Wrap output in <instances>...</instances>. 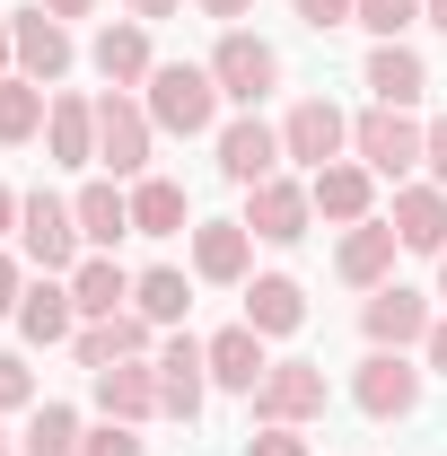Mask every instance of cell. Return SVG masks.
<instances>
[{"instance_id":"cell-23","label":"cell","mask_w":447,"mask_h":456,"mask_svg":"<svg viewBox=\"0 0 447 456\" xmlns=\"http://www.w3.org/2000/svg\"><path fill=\"white\" fill-rule=\"evenodd\" d=\"M394 237L403 255H447V184H394Z\"/></svg>"},{"instance_id":"cell-9","label":"cell","mask_w":447,"mask_h":456,"mask_svg":"<svg viewBox=\"0 0 447 456\" xmlns=\"http://www.w3.org/2000/svg\"><path fill=\"white\" fill-rule=\"evenodd\" d=\"M255 421H289V430H307V421H325V403H334V387H325V369L316 360H272L264 369V387H255Z\"/></svg>"},{"instance_id":"cell-6","label":"cell","mask_w":447,"mask_h":456,"mask_svg":"<svg viewBox=\"0 0 447 456\" xmlns=\"http://www.w3.org/2000/svg\"><path fill=\"white\" fill-rule=\"evenodd\" d=\"M211 79H220V97L228 106H264V97H272L280 88V53L272 45H264V36H255V27H220V45H211Z\"/></svg>"},{"instance_id":"cell-3","label":"cell","mask_w":447,"mask_h":456,"mask_svg":"<svg viewBox=\"0 0 447 456\" xmlns=\"http://www.w3.org/2000/svg\"><path fill=\"white\" fill-rule=\"evenodd\" d=\"M150 150H158V123L141 106V88H106L97 97V167L114 184H141L150 175Z\"/></svg>"},{"instance_id":"cell-21","label":"cell","mask_w":447,"mask_h":456,"mask_svg":"<svg viewBox=\"0 0 447 456\" xmlns=\"http://www.w3.org/2000/svg\"><path fill=\"white\" fill-rule=\"evenodd\" d=\"M45 150H53V167H97V97H79V88H53Z\"/></svg>"},{"instance_id":"cell-17","label":"cell","mask_w":447,"mask_h":456,"mask_svg":"<svg viewBox=\"0 0 447 456\" xmlns=\"http://www.w3.org/2000/svg\"><path fill=\"white\" fill-rule=\"evenodd\" d=\"M9 325H18V342H36V351L70 342V334H79V298H70V281H61V273H36Z\"/></svg>"},{"instance_id":"cell-8","label":"cell","mask_w":447,"mask_h":456,"mask_svg":"<svg viewBox=\"0 0 447 456\" xmlns=\"http://www.w3.org/2000/svg\"><path fill=\"white\" fill-rule=\"evenodd\" d=\"M202 403H211V342L167 325V342H158V412L167 421H202Z\"/></svg>"},{"instance_id":"cell-38","label":"cell","mask_w":447,"mask_h":456,"mask_svg":"<svg viewBox=\"0 0 447 456\" xmlns=\"http://www.w3.org/2000/svg\"><path fill=\"white\" fill-rule=\"evenodd\" d=\"M421 167H430V184H447V114H430V150H421Z\"/></svg>"},{"instance_id":"cell-28","label":"cell","mask_w":447,"mask_h":456,"mask_svg":"<svg viewBox=\"0 0 447 456\" xmlns=\"http://www.w3.org/2000/svg\"><path fill=\"white\" fill-rule=\"evenodd\" d=\"M70 298H79V325H97V316H114V307H132V273H123L114 255H79Z\"/></svg>"},{"instance_id":"cell-43","label":"cell","mask_w":447,"mask_h":456,"mask_svg":"<svg viewBox=\"0 0 447 456\" xmlns=\"http://www.w3.org/2000/svg\"><path fill=\"white\" fill-rule=\"evenodd\" d=\"M9 70H18V27L0 18V79H9Z\"/></svg>"},{"instance_id":"cell-13","label":"cell","mask_w":447,"mask_h":456,"mask_svg":"<svg viewBox=\"0 0 447 456\" xmlns=\"http://www.w3.org/2000/svg\"><path fill=\"white\" fill-rule=\"evenodd\" d=\"M9 27H18V70L36 79V88H53L61 70L79 61V45H70V27H61L45 0H27V9H9Z\"/></svg>"},{"instance_id":"cell-41","label":"cell","mask_w":447,"mask_h":456,"mask_svg":"<svg viewBox=\"0 0 447 456\" xmlns=\"http://www.w3.org/2000/svg\"><path fill=\"white\" fill-rule=\"evenodd\" d=\"M193 9H202V18H220V27H237V18H246L255 0H193Z\"/></svg>"},{"instance_id":"cell-11","label":"cell","mask_w":447,"mask_h":456,"mask_svg":"<svg viewBox=\"0 0 447 456\" xmlns=\"http://www.w3.org/2000/svg\"><path fill=\"white\" fill-rule=\"evenodd\" d=\"M70 360H79L88 378L114 369V360H158V325H150L141 307H114V316H97V325L70 334Z\"/></svg>"},{"instance_id":"cell-32","label":"cell","mask_w":447,"mask_h":456,"mask_svg":"<svg viewBox=\"0 0 447 456\" xmlns=\"http://www.w3.org/2000/svg\"><path fill=\"white\" fill-rule=\"evenodd\" d=\"M351 27H369L378 45H403L412 27H421V0H360V18Z\"/></svg>"},{"instance_id":"cell-19","label":"cell","mask_w":447,"mask_h":456,"mask_svg":"<svg viewBox=\"0 0 447 456\" xmlns=\"http://www.w3.org/2000/svg\"><path fill=\"white\" fill-rule=\"evenodd\" d=\"M88 61H97V79H106V88H150V70H158V53H150V27H141V18H114V27H97Z\"/></svg>"},{"instance_id":"cell-36","label":"cell","mask_w":447,"mask_h":456,"mask_svg":"<svg viewBox=\"0 0 447 456\" xmlns=\"http://www.w3.org/2000/svg\"><path fill=\"white\" fill-rule=\"evenodd\" d=\"M289 9H298V27H316V36H334V27L360 18V0H289Z\"/></svg>"},{"instance_id":"cell-16","label":"cell","mask_w":447,"mask_h":456,"mask_svg":"<svg viewBox=\"0 0 447 456\" xmlns=\"http://www.w3.org/2000/svg\"><path fill=\"white\" fill-rule=\"evenodd\" d=\"M211 150H220V175H228V184H264V175H280V132L264 123V114L220 123V132H211Z\"/></svg>"},{"instance_id":"cell-15","label":"cell","mask_w":447,"mask_h":456,"mask_svg":"<svg viewBox=\"0 0 447 456\" xmlns=\"http://www.w3.org/2000/svg\"><path fill=\"white\" fill-rule=\"evenodd\" d=\"M307 202H316V220L360 228V220H378V175L360 167V159H334V167L307 175Z\"/></svg>"},{"instance_id":"cell-46","label":"cell","mask_w":447,"mask_h":456,"mask_svg":"<svg viewBox=\"0 0 447 456\" xmlns=\"http://www.w3.org/2000/svg\"><path fill=\"white\" fill-rule=\"evenodd\" d=\"M439 298H447V255H439Z\"/></svg>"},{"instance_id":"cell-1","label":"cell","mask_w":447,"mask_h":456,"mask_svg":"<svg viewBox=\"0 0 447 456\" xmlns=\"http://www.w3.org/2000/svg\"><path fill=\"white\" fill-rule=\"evenodd\" d=\"M141 106H150V123L158 132H175V141H202V132H220V79H211V61H158L150 70V88H141Z\"/></svg>"},{"instance_id":"cell-42","label":"cell","mask_w":447,"mask_h":456,"mask_svg":"<svg viewBox=\"0 0 447 456\" xmlns=\"http://www.w3.org/2000/svg\"><path fill=\"white\" fill-rule=\"evenodd\" d=\"M45 9H53L61 27H70V18H97V0H45Z\"/></svg>"},{"instance_id":"cell-24","label":"cell","mask_w":447,"mask_h":456,"mask_svg":"<svg viewBox=\"0 0 447 456\" xmlns=\"http://www.w3.org/2000/svg\"><path fill=\"white\" fill-rule=\"evenodd\" d=\"M369 106H421L430 97V61L412 53V45H369Z\"/></svg>"},{"instance_id":"cell-5","label":"cell","mask_w":447,"mask_h":456,"mask_svg":"<svg viewBox=\"0 0 447 456\" xmlns=\"http://www.w3.org/2000/svg\"><path fill=\"white\" fill-rule=\"evenodd\" d=\"M421 387H430V369H421L412 351H369V360L351 369V403H360L369 421H412V412H421Z\"/></svg>"},{"instance_id":"cell-30","label":"cell","mask_w":447,"mask_h":456,"mask_svg":"<svg viewBox=\"0 0 447 456\" xmlns=\"http://www.w3.org/2000/svg\"><path fill=\"white\" fill-rule=\"evenodd\" d=\"M132 307H141L150 325H184V307H193V281H184L175 264H150V273H132Z\"/></svg>"},{"instance_id":"cell-20","label":"cell","mask_w":447,"mask_h":456,"mask_svg":"<svg viewBox=\"0 0 447 456\" xmlns=\"http://www.w3.org/2000/svg\"><path fill=\"white\" fill-rule=\"evenodd\" d=\"M97 412L106 421H158V360H114V369H97Z\"/></svg>"},{"instance_id":"cell-47","label":"cell","mask_w":447,"mask_h":456,"mask_svg":"<svg viewBox=\"0 0 447 456\" xmlns=\"http://www.w3.org/2000/svg\"><path fill=\"white\" fill-rule=\"evenodd\" d=\"M0 456H9V430H0Z\"/></svg>"},{"instance_id":"cell-2","label":"cell","mask_w":447,"mask_h":456,"mask_svg":"<svg viewBox=\"0 0 447 456\" xmlns=\"http://www.w3.org/2000/svg\"><path fill=\"white\" fill-rule=\"evenodd\" d=\"M421 150H430V123H412V106H360V114H351V159H360L369 175L412 184Z\"/></svg>"},{"instance_id":"cell-34","label":"cell","mask_w":447,"mask_h":456,"mask_svg":"<svg viewBox=\"0 0 447 456\" xmlns=\"http://www.w3.org/2000/svg\"><path fill=\"white\" fill-rule=\"evenodd\" d=\"M0 412H36V369L18 351H0Z\"/></svg>"},{"instance_id":"cell-35","label":"cell","mask_w":447,"mask_h":456,"mask_svg":"<svg viewBox=\"0 0 447 456\" xmlns=\"http://www.w3.org/2000/svg\"><path fill=\"white\" fill-rule=\"evenodd\" d=\"M79 456H150V448H141V430H132V421H97V430L79 439Z\"/></svg>"},{"instance_id":"cell-33","label":"cell","mask_w":447,"mask_h":456,"mask_svg":"<svg viewBox=\"0 0 447 456\" xmlns=\"http://www.w3.org/2000/svg\"><path fill=\"white\" fill-rule=\"evenodd\" d=\"M246 456H316V448H307V430H289V421H255V430H246Z\"/></svg>"},{"instance_id":"cell-44","label":"cell","mask_w":447,"mask_h":456,"mask_svg":"<svg viewBox=\"0 0 447 456\" xmlns=\"http://www.w3.org/2000/svg\"><path fill=\"white\" fill-rule=\"evenodd\" d=\"M18 202H27V193H9V184H0V237H18Z\"/></svg>"},{"instance_id":"cell-12","label":"cell","mask_w":447,"mask_h":456,"mask_svg":"<svg viewBox=\"0 0 447 456\" xmlns=\"http://www.w3.org/2000/svg\"><path fill=\"white\" fill-rule=\"evenodd\" d=\"M193 281H220V289H246L255 281V228L246 220H193Z\"/></svg>"},{"instance_id":"cell-37","label":"cell","mask_w":447,"mask_h":456,"mask_svg":"<svg viewBox=\"0 0 447 456\" xmlns=\"http://www.w3.org/2000/svg\"><path fill=\"white\" fill-rule=\"evenodd\" d=\"M18 298H27V264L0 246V316H18Z\"/></svg>"},{"instance_id":"cell-22","label":"cell","mask_w":447,"mask_h":456,"mask_svg":"<svg viewBox=\"0 0 447 456\" xmlns=\"http://www.w3.org/2000/svg\"><path fill=\"white\" fill-rule=\"evenodd\" d=\"M211 342V387H228V395H255L264 387V369H272V351H264V334L237 316V325H220V334H202Z\"/></svg>"},{"instance_id":"cell-18","label":"cell","mask_w":447,"mask_h":456,"mask_svg":"<svg viewBox=\"0 0 447 456\" xmlns=\"http://www.w3.org/2000/svg\"><path fill=\"white\" fill-rule=\"evenodd\" d=\"M394 255H403L394 220H360V228H342V246H334V273H342L351 289H386V281H394Z\"/></svg>"},{"instance_id":"cell-26","label":"cell","mask_w":447,"mask_h":456,"mask_svg":"<svg viewBox=\"0 0 447 456\" xmlns=\"http://www.w3.org/2000/svg\"><path fill=\"white\" fill-rule=\"evenodd\" d=\"M246 325L264 342L298 334V325H307V289L289 281V273H255V281H246Z\"/></svg>"},{"instance_id":"cell-4","label":"cell","mask_w":447,"mask_h":456,"mask_svg":"<svg viewBox=\"0 0 447 456\" xmlns=\"http://www.w3.org/2000/svg\"><path fill=\"white\" fill-rule=\"evenodd\" d=\"M18 255H27L36 273H61V281H70V273H79V255H88L79 211H70L61 193H45V184H36V193L18 202Z\"/></svg>"},{"instance_id":"cell-31","label":"cell","mask_w":447,"mask_h":456,"mask_svg":"<svg viewBox=\"0 0 447 456\" xmlns=\"http://www.w3.org/2000/svg\"><path fill=\"white\" fill-rule=\"evenodd\" d=\"M79 439H88V430H79V412H70V403H36V412H27L18 456H79Z\"/></svg>"},{"instance_id":"cell-45","label":"cell","mask_w":447,"mask_h":456,"mask_svg":"<svg viewBox=\"0 0 447 456\" xmlns=\"http://www.w3.org/2000/svg\"><path fill=\"white\" fill-rule=\"evenodd\" d=\"M421 18H430V27H439V36H447V0H421Z\"/></svg>"},{"instance_id":"cell-14","label":"cell","mask_w":447,"mask_h":456,"mask_svg":"<svg viewBox=\"0 0 447 456\" xmlns=\"http://www.w3.org/2000/svg\"><path fill=\"white\" fill-rule=\"evenodd\" d=\"M307 220H316V202H307L298 175H264V184H246V228H255L264 246H298Z\"/></svg>"},{"instance_id":"cell-27","label":"cell","mask_w":447,"mask_h":456,"mask_svg":"<svg viewBox=\"0 0 447 456\" xmlns=\"http://www.w3.org/2000/svg\"><path fill=\"white\" fill-rule=\"evenodd\" d=\"M193 228V202L175 175H141L132 184V237H184Z\"/></svg>"},{"instance_id":"cell-10","label":"cell","mask_w":447,"mask_h":456,"mask_svg":"<svg viewBox=\"0 0 447 456\" xmlns=\"http://www.w3.org/2000/svg\"><path fill=\"white\" fill-rule=\"evenodd\" d=\"M280 159H298L307 175L351 159V114H342L334 97H298V106L280 114Z\"/></svg>"},{"instance_id":"cell-25","label":"cell","mask_w":447,"mask_h":456,"mask_svg":"<svg viewBox=\"0 0 447 456\" xmlns=\"http://www.w3.org/2000/svg\"><path fill=\"white\" fill-rule=\"evenodd\" d=\"M70 211H79L88 255H114V237H132V184L97 175V184H79V193H70Z\"/></svg>"},{"instance_id":"cell-7","label":"cell","mask_w":447,"mask_h":456,"mask_svg":"<svg viewBox=\"0 0 447 456\" xmlns=\"http://www.w3.org/2000/svg\"><path fill=\"white\" fill-rule=\"evenodd\" d=\"M430 325H439V307H430V289H412V281H386V289L360 298V334H369V351H421Z\"/></svg>"},{"instance_id":"cell-29","label":"cell","mask_w":447,"mask_h":456,"mask_svg":"<svg viewBox=\"0 0 447 456\" xmlns=\"http://www.w3.org/2000/svg\"><path fill=\"white\" fill-rule=\"evenodd\" d=\"M45 114H53V88H36L27 70H9L0 79V150H27L45 132Z\"/></svg>"},{"instance_id":"cell-40","label":"cell","mask_w":447,"mask_h":456,"mask_svg":"<svg viewBox=\"0 0 447 456\" xmlns=\"http://www.w3.org/2000/svg\"><path fill=\"white\" fill-rule=\"evenodd\" d=\"M123 9H132L141 27H158V18H175V9H184V0H123Z\"/></svg>"},{"instance_id":"cell-39","label":"cell","mask_w":447,"mask_h":456,"mask_svg":"<svg viewBox=\"0 0 447 456\" xmlns=\"http://www.w3.org/2000/svg\"><path fill=\"white\" fill-rule=\"evenodd\" d=\"M421 360H430V378H447V316L430 325V342H421Z\"/></svg>"}]
</instances>
